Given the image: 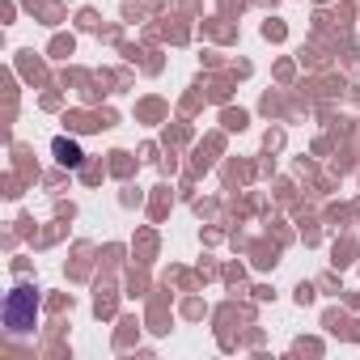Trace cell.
Here are the masks:
<instances>
[{"mask_svg":"<svg viewBox=\"0 0 360 360\" xmlns=\"http://www.w3.org/2000/svg\"><path fill=\"white\" fill-rule=\"evenodd\" d=\"M56 153H60V161H64V165H77V161H81V148H77V144H68V140H56Z\"/></svg>","mask_w":360,"mask_h":360,"instance_id":"7a4b0ae2","label":"cell"},{"mask_svg":"<svg viewBox=\"0 0 360 360\" xmlns=\"http://www.w3.org/2000/svg\"><path fill=\"white\" fill-rule=\"evenodd\" d=\"M5 322H9V330H13V335L30 330V326H34V292L18 288V292L9 297V305H5Z\"/></svg>","mask_w":360,"mask_h":360,"instance_id":"6da1fadb","label":"cell"}]
</instances>
